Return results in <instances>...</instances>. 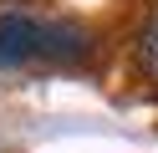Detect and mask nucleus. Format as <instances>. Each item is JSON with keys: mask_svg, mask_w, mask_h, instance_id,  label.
Returning <instances> with one entry per match:
<instances>
[{"mask_svg": "<svg viewBox=\"0 0 158 153\" xmlns=\"http://www.w3.org/2000/svg\"><path fill=\"white\" fill-rule=\"evenodd\" d=\"M41 36H46L41 20H31L26 10H5L0 15V66H21L41 56Z\"/></svg>", "mask_w": 158, "mask_h": 153, "instance_id": "f257e3e1", "label": "nucleus"}, {"mask_svg": "<svg viewBox=\"0 0 158 153\" xmlns=\"http://www.w3.org/2000/svg\"><path fill=\"white\" fill-rule=\"evenodd\" d=\"M87 51H92V36H87L77 20H51V26H46V36H41V56L61 61V66L82 61Z\"/></svg>", "mask_w": 158, "mask_h": 153, "instance_id": "f03ea898", "label": "nucleus"}, {"mask_svg": "<svg viewBox=\"0 0 158 153\" xmlns=\"http://www.w3.org/2000/svg\"><path fill=\"white\" fill-rule=\"evenodd\" d=\"M133 56H138V71H143L148 82H158V5L143 15V26H138V46H133Z\"/></svg>", "mask_w": 158, "mask_h": 153, "instance_id": "7ed1b4c3", "label": "nucleus"}]
</instances>
